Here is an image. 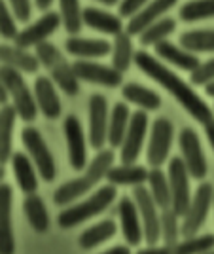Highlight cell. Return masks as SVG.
I'll list each match as a JSON object with an SVG mask.
<instances>
[{"instance_id": "obj_19", "label": "cell", "mask_w": 214, "mask_h": 254, "mask_svg": "<svg viewBox=\"0 0 214 254\" xmlns=\"http://www.w3.org/2000/svg\"><path fill=\"white\" fill-rule=\"evenodd\" d=\"M64 50L78 59L95 61L101 57L112 55V44L105 38H82V36H70L64 42Z\"/></svg>"}, {"instance_id": "obj_31", "label": "cell", "mask_w": 214, "mask_h": 254, "mask_svg": "<svg viewBox=\"0 0 214 254\" xmlns=\"http://www.w3.org/2000/svg\"><path fill=\"white\" fill-rule=\"evenodd\" d=\"M135 48H133V40L129 32H119L118 36H114V44H112V66L118 68L119 72L129 70V66L135 63Z\"/></svg>"}, {"instance_id": "obj_39", "label": "cell", "mask_w": 214, "mask_h": 254, "mask_svg": "<svg viewBox=\"0 0 214 254\" xmlns=\"http://www.w3.org/2000/svg\"><path fill=\"white\" fill-rule=\"evenodd\" d=\"M214 249V235L203 233V235H193L186 241L174 247V254H203Z\"/></svg>"}, {"instance_id": "obj_38", "label": "cell", "mask_w": 214, "mask_h": 254, "mask_svg": "<svg viewBox=\"0 0 214 254\" xmlns=\"http://www.w3.org/2000/svg\"><path fill=\"white\" fill-rule=\"evenodd\" d=\"M178 214L172 209L161 211V239L169 247L178 245V235L182 233V226H178Z\"/></svg>"}, {"instance_id": "obj_51", "label": "cell", "mask_w": 214, "mask_h": 254, "mask_svg": "<svg viewBox=\"0 0 214 254\" xmlns=\"http://www.w3.org/2000/svg\"><path fill=\"white\" fill-rule=\"evenodd\" d=\"M203 254H214V251H209V253H203Z\"/></svg>"}, {"instance_id": "obj_37", "label": "cell", "mask_w": 214, "mask_h": 254, "mask_svg": "<svg viewBox=\"0 0 214 254\" xmlns=\"http://www.w3.org/2000/svg\"><path fill=\"white\" fill-rule=\"evenodd\" d=\"M178 17L184 23H195L214 17V0H190L178 10Z\"/></svg>"}, {"instance_id": "obj_6", "label": "cell", "mask_w": 214, "mask_h": 254, "mask_svg": "<svg viewBox=\"0 0 214 254\" xmlns=\"http://www.w3.org/2000/svg\"><path fill=\"white\" fill-rule=\"evenodd\" d=\"M21 140L23 146L27 148L29 156L32 158V163L36 165V169L40 173V177L46 182H52L57 175L55 173V159L44 137L40 135V131L36 127H25L21 133Z\"/></svg>"}, {"instance_id": "obj_45", "label": "cell", "mask_w": 214, "mask_h": 254, "mask_svg": "<svg viewBox=\"0 0 214 254\" xmlns=\"http://www.w3.org/2000/svg\"><path fill=\"white\" fill-rule=\"evenodd\" d=\"M101 254H131V249L125 247V245H116V247H112V249H108V251Z\"/></svg>"}, {"instance_id": "obj_2", "label": "cell", "mask_w": 214, "mask_h": 254, "mask_svg": "<svg viewBox=\"0 0 214 254\" xmlns=\"http://www.w3.org/2000/svg\"><path fill=\"white\" fill-rule=\"evenodd\" d=\"M114 152L112 150H99L95 158L91 159V163L86 167V173L76 177V179L64 182L63 186H59L54 193V201L59 207H66L68 203H74L78 197H82L84 193L95 188L103 179H107V173L114 165Z\"/></svg>"}, {"instance_id": "obj_18", "label": "cell", "mask_w": 214, "mask_h": 254, "mask_svg": "<svg viewBox=\"0 0 214 254\" xmlns=\"http://www.w3.org/2000/svg\"><path fill=\"white\" fill-rule=\"evenodd\" d=\"M118 214H119V220H121L123 239L131 247H137V245L142 243V239H144V228H142L140 212L135 199H129L127 195H123L118 203Z\"/></svg>"}, {"instance_id": "obj_21", "label": "cell", "mask_w": 214, "mask_h": 254, "mask_svg": "<svg viewBox=\"0 0 214 254\" xmlns=\"http://www.w3.org/2000/svg\"><path fill=\"white\" fill-rule=\"evenodd\" d=\"M55 82L48 76H38L34 80V97H36V105L38 110L42 112L48 120H57L61 116V99L57 95Z\"/></svg>"}, {"instance_id": "obj_5", "label": "cell", "mask_w": 214, "mask_h": 254, "mask_svg": "<svg viewBox=\"0 0 214 254\" xmlns=\"http://www.w3.org/2000/svg\"><path fill=\"white\" fill-rule=\"evenodd\" d=\"M0 82L8 87L11 105L17 110V116L21 118L23 122H29V124L34 122L38 116V105H36L34 91H31L27 82L23 80V72L2 64L0 66Z\"/></svg>"}, {"instance_id": "obj_7", "label": "cell", "mask_w": 214, "mask_h": 254, "mask_svg": "<svg viewBox=\"0 0 214 254\" xmlns=\"http://www.w3.org/2000/svg\"><path fill=\"white\" fill-rule=\"evenodd\" d=\"M214 205V188L213 184L209 182H203L199 184V188L195 190L192 197V205L188 212L184 214V222H182V235L188 239V237H193L197 235V232L201 230V226L205 224L207 216H209V211Z\"/></svg>"}, {"instance_id": "obj_12", "label": "cell", "mask_w": 214, "mask_h": 254, "mask_svg": "<svg viewBox=\"0 0 214 254\" xmlns=\"http://www.w3.org/2000/svg\"><path fill=\"white\" fill-rule=\"evenodd\" d=\"M61 23H63L61 21V15L57 11H46L42 17H38L29 27H25L23 31H19L13 44L23 48V50H29V48H36V46H40L44 42H50L48 38L59 29Z\"/></svg>"}, {"instance_id": "obj_9", "label": "cell", "mask_w": 214, "mask_h": 254, "mask_svg": "<svg viewBox=\"0 0 214 254\" xmlns=\"http://www.w3.org/2000/svg\"><path fill=\"white\" fill-rule=\"evenodd\" d=\"M133 199L139 207L140 220L144 228V241L148 245H156L161 237V214L158 212L160 207L154 201L150 190L144 186L133 188Z\"/></svg>"}, {"instance_id": "obj_34", "label": "cell", "mask_w": 214, "mask_h": 254, "mask_svg": "<svg viewBox=\"0 0 214 254\" xmlns=\"http://www.w3.org/2000/svg\"><path fill=\"white\" fill-rule=\"evenodd\" d=\"M23 209L25 214L29 218L31 226L34 228V232L44 233L50 228V216H48V209L44 205V199L38 193H29L23 201Z\"/></svg>"}, {"instance_id": "obj_14", "label": "cell", "mask_w": 214, "mask_h": 254, "mask_svg": "<svg viewBox=\"0 0 214 254\" xmlns=\"http://www.w3.org/2000/svg\"><path fill=\"white\" fill-rule=\"evenodd\" d=\"M72 66L80 82L103 85V87H118L123 82V72H119L114 66L97 63V61L78 59L76 63H72Z\"/></svg>"}, {"instance_id": "obj_13", "label": "cell", "mask_w": 214, "mask_h": 254, "mask_svg": "<svg viewBox=\"0 0 214 254\" xmlns=\"http://www.w3.org/2000/svg\"><path fill=\"white\" fill-rule=\"evenodd\" d=\"M146 131H148V114L144 110L133 112L131 122H129L127 135L123 138V144L119 146V159H121V163L133 165L137 161V158L142 152V146H144Z\"/></svg>"}, {"instance_id": "obj_22", "label": "cell", "mask_w": 214, "mask_h": 254, "mask_svg": "<svg viewBox=\"0 0 214 254\" xmlns=\"http://www.w3.org/2000/svg\"><path fill=\"white\" fill-rule=\"evenodd\" d=\"M154 50H156V57H158V59H163L165 63L172 64V66L180 68L184 72H193V70L201 64L199 57H197L195 53L184 50L180 44H178V46L172 44L171 40H163V42L158 44Z\"/></svg>"}, {"instance_id": "obj_52", "label": "cell", "mask_w": 214, "mask_h": 254, "mask_svg": "<svg viewBox=\"0 0 214 254\" xmlns=\"http://www.w3.org/2000/svg\"><path fill=\"white\" fill-rule=\"evenodd\" d=\"M213 108H214V106H213Z\"/></svg>"}, {"instance_id": "obj_24", "label": "cell", "mask_w": 214, "mask_h": 254, "mask_svg": "<svg viewBox=\"0 0 214 254\" xmlns=\"http://www.w3.org/2000/svg\"><path fill=\"white\" fill-rule=\"evenodd\" d=\"M121 19L123 17L114 15L110 11L99 10L95 6L84 8V25H87L89 29H93L97 32H103V34L118 36L119 32L125 31V25H123Z\"/></svg>"}, {"instance_id": "obj_41", "label": "cell", "mask_w": 214, "mask_h": 254, "mask_svg": "<svg viewBox=\"0 0 214 254\" xmlns=\"http://www.w3.org/2000/svg\"><path fill=\"white\" fill-rule=\"evenodd\" d=\"M190 82L192 85H207L214 82V57L201 63L193 72H190Z\"/></svg>"}, {"instance_id": "obj_16", "label": "cell", "mask_w": 214, "mask_h": 254, "mask_svg": "<svg viewBox=\"0 0 214 254\" xmlns=\"http://www.w3.org/2000/svg\"><path fill=\"white\" fill-rule=\"evenodd\" d=\"M64 138H66V150H68V161L74 171H84L87 165V140L84 129L78 116L70 114L63 124Z\"/></svg>"}, {"instance_id": "obj_28", "label": "cell", "mask_w": 214, "mask_h": 254, "mask_svg": "<svg viewBox=\"0 0 214 254\" xmlns=\"http://www.w3.org/2000/svg\"><path fill=\"white\" fill-rule=\"evenodd\" d=\"M148 190H150L152 197L156 205L161 211L165 209H172V193H171V184H169V175L163 173L161 167H152L148 173Z\"/></svg>"}, {"instance_id": "obj_35", "label": "cell", "mask_w": 214, "mask_h": 254, "mask_svg": "<svg viewBox=\"0 0 214 254\" xmlns=\"http://www.w3.org/2000/svg\"><path fill=\"white\" fill-rule=\"evenodd\" d=\"M59 15L64 31L70 36H78L84 27V10L80 0H59Z\"/></svg>"}, {"instance_id": "obj_15", "label": "cell", "mask_w": 214, "mask_h": 254, "mask_svg": "<svg viewBox=\"0 0 214 254\" xmlns=\"http://www.w3.org/2000/svg\"><path fill=\"white\" fill-rule=\"evenodd\" d=\"M108 101L105 95L93 93L89 99V144L91 148L103 150L108 142Z\"/></svg>"}, {"instance_id": "obj_44", "label": "cell", "mask_w": 214, "mask_h": 254, "mask_svg": "<svg viewBox=\"0 0 214 254\" xmlns=\"http://www.w3.org/2000/svg\"><path fill=\"white\" fill-rule=\"evenodd\" d=\"M137 254H174V247H169V245H163V247L150 245L146 249H140Z\"/></svg>"}, {"instance_id": "obj_47", "label": "cell", "mask_w": 214, "mask_h": 254, "mask_svg": "<svg viewBox=\"0 0 214 254\" xmlns=\"http://www.w3.org/2000/svg\"><path fill=\"white\" fill-rule=\"evenodd\" d=\"M34 4H36V8H38V10L50 11L52 4H54V0H34Z\"/></svg>"}, {"instance_id": "obj_49", "label": "cell", "mask_w": 214, "mask_h": 254, "mask_svg": "<svg viewBox=\"0 0 214 254\" xmlns=\"http://www.w3.org/2000/svg\"><path fill=\"white\" fill-rule=\"evenodd\" d=\"M99 4H103V6H116L119 0H95Z\"/></svg>"}, {"instance_id": "obj_36", "label": "cell", "mask_w": 214, "mask_h": 254, "mask_svg": "<svg viewBox=\"0 0 214 254\" xmlns=\"http://www.w3.org/2000/svg\"><path fill=\"white\" fill-rule=\"evenodd\" d=\"M176 29V21L172 17H163L160 21L150 25L146 31L139 36V42L142 48H156L160 42L167 40Z\"/></svg>"}, {"instance_id": "obj_3", "label": "cell", "mask_w": 214, "mask_h": 254, "mask_svg": "<svg viewBox=\"0 0 214 254\" xmlns=\"http://www.w3.org/2000/svg\"><path fill=\"white\" fill-rule=\"evenodd\" d=\"M36 57L40 64L50 72V78L63 89L68 97L78 95L80 91V80L74 72V66L66 61L64 53L52 42H44L36 46Z\"/></svg>"}, {"instance_id": "obj_33", "label": "cell", "mask_w": 214, "mask_h": 254, "mask_svg": "<svg viewBox=\"0 0 214 254\" xmlns=\"http://www.w3.org/2000/svg\"><path fill=\"white\" fill-rule=\"evenodd\" d=\"M116 232H118V228H116L114 220H101L95 226L87 228L86 232L80 235L78 243H80V247L84 251H91V249H95L99 245L107 243L108 239H112L116 235Z\"/></svg>"}, {"instance_id": "obj_42", "label": "cell", "mask_w": 214, "mask_h": 254, "mask_svg": "<svg viewBox=\"0 0 214 254\" xmlns=\"http://www.w3.org/2000/svg\"><path fill=\"white\" fill-rule=\"evenodd\" d=\"M8 4H10V10L13 11V15H15L17 21L27 23L31 19L32 15L31 0H8Z\"/></svg>"}, {"instance_id": "obj_8", "label": "cell", "mask_w": 214, "mask_h": 254, "mask_svg": "<svg viewBox=\"0 0 214 254\" xmlns=\"http://www.w3.org/2000/svg\"><path fill=\"white\" fill-rule=\"evenodd\" d=\"M169 184L172 193V211L178 216L188 212L192 205V193H190V173L182 158H171L169 161Z\"/></svg>"}, {"instance_id": "obj_43", "label": "cell", "mask_w": 214, "mask_h": 254, "mask_svg": "<svg viewBox=\"0 0 214 254\" xmlns=\"http://www.w3.org/2000/svg\"><path fill=\"white\" fill-rule=\"evenodd\" d=\"M152 0H121L119 2V17L131 19L133 15H137L146 4H150Z\"/></svg>"}, {"instance_id": "obj_32", "label": "cell", "mask_w": 214, "mask_h": 254, "mask_svg": "<svg viewBox=\"0 0 214 254\" xmlns=\"http://www.w3.org/2000/svg\"><path fill=\"white\" fill-rule=\"evenodd\" d=\"M178 44L192 53H214V29H195L180 34Z\"/></svg>"}, {"instance_id": "obj_10", "label": "cell", "mask_w": 214, "mask_h": 254, "mask_svg": "<svg viewBox=\"0 0 214 254\" xmlns=\"http://www.w3.org/2000/svg\"><path fill=\"white\" fill-rule=\"evenodd\" d=\"M172 137H174V127H172L171 120L167 118H156L152 124L150 142H148V150H146V159L152 167H161L169 154H171Z\"/></svg>"}, {"instance_id": "obj_48", "label": "cell", "mask_w": 214, "mask_h": 254, "mask_svg": "<svg viewBox=\"0 0 214 254\" xmlns=\"http://www.w3.org/2000/svg\"><path fill=\"white\" fill-rule=\"evenodd\" d=\"M205 133H207V138H209V142H211V146L214 150V122H211L209 126H205Z\"/></svg>"}, {"instance_id": "obj_26", "label": "cell", "mask_w": 214, "mask_h": 254, "mask_svg": "<svg viewBox=\"0 0 214 254\" xmlns=\"http://www.w3.org/2000/svg\"><path fill=\"white\" fill-rule=\"evenodd\" d=\"M148 173L150 171L144 169L142 165H127L121 163L118 167L112 165V169L107 173V180L114 186H142L144 182H148Z\"/></svg>"}, {"instance_id": "obj_25", "label": "cell", "mask_w": 214, "mask_h": 254, "mask_svg": "<svg viewBox=\"0 0 214 254\" xmlns=\"http://www.w3.org/2000/svg\"><path fill=\"white\" fill-rule=\"evenodd\" d=\"M131 110L125 103H116L110 112V124H108V144L112 148H119L123 144V138L127 135L129 122H131Z\"/></svg>"}, {"instance_id": "obj_17", "label": "cell", "mask_w": 214, "mask_h": 254, "mask_svg": "<svg viewBox=\"0 0 214 254\" xmlns=\"http://www.w3.org/2000/svg\"><path fill=\"white\" fill-rule=\"evenodd\" d=\"M176 2L178 0H152L150 4H146L137 15H133L129 19L125 25V32H129L131 36H140L150 25L163 19L165 13L176 6Z\"/></svg>"}, {"instance_id": "obj_20", "label": "cell", "mask_w": 214, "mask_h": 254, "mask_svg": "<svg viewBox=\"0 0 214 254\" xmlns=\"http://www.w3.org/2000/svg\"><path fill=\"white\" fill-rule=\"evenodd\" d=\"M11 199L13 190L10 184H0V254L15 253L13 230H11Z\"/></svg>"}, {"instance_id": "obj_50", "label": "cell", "mask_w": 214, "mask_h": 254, "mask_svg": "<svg viewBox=\"0 0 214 254\" xmlns=\"http://www.w3.org/2000/svg\"><path fill=\"white\" fill-rule=\"evenodd\" d=\"M205 93H207L209 97H213V99H214V82H213V84H209L207 87H205Z\"/></svg>"}, {"instance_id": "obj_1", "label": "cell", "mask_w": 214, "mask_h": 254, "mask_svg": "<svg viewBox=\"0 0 214 254\" xmlns=\"http://www.w3.org/2000/svg\"><path fill=\"white\" fill-rule=\"evenodd\" d=\"M135 64L139 66V70L142 74L152 78L167 93H171L176 99V103L182 106L197 124H201L205 127L209 126L211 122H214V108L207 105L203 99L193 91L192 85L188 84L186 80H182L178 74H174V70H171L169 66H165L156 55H152L148 52H137Z\"/></svg>"}, {"instance_id": "obj_40", "label": "cell", "mask_w": 214, "mask_h": 254, "mask_svg": "<svg viewBox=\"0 0 214 254\" xmlns=\"http://www.w3.org/2000/svg\"><path fill=\"white\" fill-rule=\"evenodd\" d=\"M17 19L13 15V11L8 8L6 0H0V34L4 40H15L17 38Z\"/></svg>"}, {"instance_id": "obj_4", "label": "cell", "mask_w": 214, "mask_h": 254, "mask_svg": "<svg viewBox=\"0 0 214 254\" xmlns=\"http://www.w3.org/2000/svg\"><path fill=\"white\" fill-rule=\"evenodd\" d=\"M116 193L118 191L114 188V184L101 186L93 195H89L82 203H76V205H70V207L63 209V211L59 212V216H57V222L64 230L76 228V226L84 224L89 218H93L97 214L107 211L108 207L114 203V199H116Z\"/></svg>"}, {"instance_id": "obj_27", "label": "cell", "mask_w": 214, "mask_h": 254, "mask_svg": "<svg viewBox=\"0 0 214 254\" xmlns=\"http://www.w3.org/2000/svg\"><path fill=\"white\" fill-rule=\"evenodd\" d=\"M11 169H13L15 180H17L23 193H27V195L36 193L38 179H36V173H34V167H32V161L23 152H15L11 156Z\"/></svg>"}, {"instance_id": "obj_30", "label": "cell", "mask_w": 214, "mask_h": 254, "mask_svg": "<svg viewBox=\"0 0 214 254\" xmlns=\"http://www.w3.org/2000/svg\"><path fill=\"white\" fill-rule=\"evenodd\" d=\"M17 110L13 105L2 106L0 110V165H6L8 159H11V135L17 120Z\"/></svg>"}, {"instance_id": "obj_46", "label": "cell", "mask_w": 214, "mask_h": 254, "mask_svg": "<svg viewBox=\"0 0 214 254\" xmlns=\"http://www.w3.org/2000/svg\"><path fill=\"white\" fill-rule=\"evenodd\" d=\"M8 95H10V91H8V87L0 82V105L6 106L8 105Z\"/></svg>"}, {"instance_id": "obj_29", "label": "cell", "mask_w": 214, "mask_h": 254, "mask_svg": "<svg viewBox=\"0 0 214 254\" xmlns=\"http://www.w3.org/2000/svg\"><path fill=\"white\" fill-rule=\"evenodd\" d=\"M121 95L125 101L137 105L139 108L146 110V112H154L161 106V97L154 91V89H148L144 85L135 84V82H129L121 87Z\"/></svg>"}, {"instance_id": "obj_23", "label": "cell", "mask_w": 214, "mask_h": 254, "mask_svg": "<svg viewBox=\"0 0 214 254\" xmlns=\"http://www.w3.org/2000/svg\"><path fill=\"white\" fill-rule=\"evenodd\" d=\"M0 61H2V64L15 68L23 74H34L38 70V64H40V59L36 55H32L15 44H11V46L2 44L0 46Z\"/></svg>"}, {"instance_id": "obj_11", "label": "cell", "mask_w": 214, "mask_h": 254, "mask_svg": "<svg viewBox=\"0 0 214 254\" xmlns=\"http://www.w3.org/2000/svg\"><path fill=\"white\" fill-rule=\"evenodd\" d=\"M178 144H180L182 159L188 167L190 177L195 180H203L207 175V161H205L201 138L197 135V131L192 127H184L178 135Z\"/></svg>"}]
</instances>
